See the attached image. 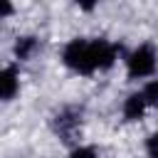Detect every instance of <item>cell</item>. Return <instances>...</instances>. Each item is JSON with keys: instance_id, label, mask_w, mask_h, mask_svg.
Here are the masks:
<instances>
[{"instance_id": "1", "label": "cell", "mask_w": 158, "mask_h": 158, "mask_svg": "<svg viewBox=\"0 0 158 158\" xmlns=\"http://www.w3.org/2000/svg\"><path fill=\"white\" fill-rule=\"evenodd\" d=\"M64 64L77 69V72H94L96 62H94V42H84V40H74L67 44L64 49Z\"/></svg>"}, {"instance_id": "2", "label": "cell", "mask_w": 158, "mask_h": 158, "mask_svg": "<svg viewBox=\"0 0 158 158\" xmlns=\"http://www.w3.org/2000/svg\"><path fill=\"white\" fill-rule=\"evenodd\" d=\"M156 69V49L151 44H141L128 57V74L131 77H148Z\"/></svg>"}, {"instance_id": "3", "label": "cell", "mask_w": 158, "mask_h": 158, "mask_svg": "<svg viewBox=\"0 0 158 158\" xmlns=\"http://www.w3.org/2000/svg\"><path fill=\"white\" fill-rule=\"evenodd\" d=\"M116 59V47L104 42V40H96L94 42V62H96V69H106L111 67Z\"/></svg>"}, {"instance_id": "4", "label": "cell", "mask_w": 158, "mask_h": 158, "mask_svg": "<svg viewBox=\"0 0 158 158\" xmlns=\"http://www.w3.org/2000/svg\"><path fill=\"white\" fill-rule=\"evenodd\" d=\"M143 111H146V99H143V94H131V96L126 99V104H123V116H126L128 121H136V118L143 116Z\"/></svg>"}, {"instance_id": "5", "label": "cell", "mask_w": 158, "mask_h": 158, "mask_svg": "<svg viewBox=\"0 0 158 158\" xmlns=\"http://www.w3.org/2000/svg\"><path fill=\"white\" fill-rule=\"evenodd\" d=\"M0 84H2V99H5V101L12 99L15 91H17V72H15L12 67L2 69V74H0Z\"/></svg>"}, {"instance_id": "6", "label": "cell", "mask_w": 158, "mask_h": 158, "mask_svg": "<svg viewBox=\"0 0 158 158\" xmlns=\"http://www.w3.org/2000/svg\"><path fill=\"white\" fill-rule=\"evenodd\" d=\"M35 49H37V40H35V37H20V40L15 42V54H17V59H27Z\"/></svg>"}, {"instance_id": "7", "label": "cell", "mask_w": 158, "mask_h": 158, "mask_svg": "<svg viewBox=\"0 0 158 158\" xmlns=\"http://www.w3.org/2000/svg\"><path fill=\"white\" fill-rule=\"evenodd\" d=\"M59 121H57V128L62 131V133H67L69 128H74L77 126V114H72V111H64L62 116H57Z\"/></svg>"}, {"instance_id": "8", "label": "cell", "mask_w": 158, "mask_h": 158, "mask_svg": "<svg viewBox=\"0 0 158 158\" xmlns=\"http://www.w3.org/2000/svg\"><path fill=\"white\" fill-rule=\"evenodd\" d=\"M141 94H143L146 104H158V81H148Z\"/></svg>"}, {"instance_id": "9", "label": "cell", "mask_w": 158, "mask_h": 158, "mask_svg": "<svg viewBox=\"0 0 158 158\" xmlns=\"http://www.w3.org/2000/svg\"><path fill=\"white\" fill-rule=\"evenodd\" d=\"M146 148H148V156H151V158H158V131H156V133H151V138H148Z\"/></svg>"}, {"instance_id": "10", "label": "cell", "mask_w": 158, "mask_h": 158, "mask_svg": "<svg viewBox=\"0 0 158 158\" xmlns=\"http://www.w3.org/2000/svg\"><path fill=\"white\" fill-rule=\"evenodd\" d=\"M72 158H96V151L94 148H77V151H72Z\"/></svg>"}]
</instances>
